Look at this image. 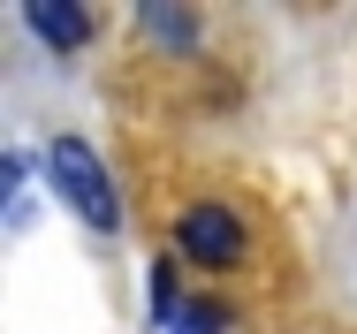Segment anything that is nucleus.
Masks as SVG:
<instances>
[{
    "instance_id": "obj_1",
    "label": "nucleus",
    "mask_w": 357,
    "mask_h": 334,
    "mask_svg": "<svg viewBox=\"0 0 357 334\" xmlns=\"http://www.w3.org/2000/svg\"><path fill=\"white\" fill-rule=\"evenodd\" d=\"M46 167H54V190L76 205V220H84V228H99V236H114V228H122V190H114L107 160H99L84 137H54Z\"/></svg>"
},
{
    "instance_id": "obj_2",
    "label": "nucleus",
    "mask_w": 357,
    "mask_h": 334,
    "mask_svg": "<svg viewBox=\"0 0 357 334\" xmlns=\"http://www.w3.org/2000/svg\"><path fill=\"white\" fill-rule=\"evenodd\" d=\"M175 243H183V259H198V266H236V259H243V220H236L228 205H190L183 228H175Z\"/></svg>"
},
{
    "instance_id": "obj_3",
    "label": "nucleus",
    "mask_w": 357,
    "mask_h": 334,
    "mask_svg": "<svg viewBox=\"0 0 357 334\" xmlns=\"http://www.w3.org/2000/svg\"><path fill=\"white\" fill-rule=\"evenodd\" d=\"M23 23H31V31H38L46 46H61V54L91 38V15H84L76 0H31V8H23Z\"/></svg>"
},
{
    "instance_id": "obj_4",
    "label": "nucleus",
    "mask_w": 357,
    "mask_h": 334,
    "mask_svg": "<svg viewBox=\"0 0 357 334\" xmlns=\"http://www.w3.org/2000/svg\"><path fill=\"white\" fill-rule=\"evenodd\" d=\"M144 31H152L160 46H198V15H190V8H160V0H152V8H144Z\"/></svg>"
},
{
    "instance_id": "obj_5",
    "label": "nucleus",
    "mask_w": 357,
    "mask_h": 334,
    "mask_svg": "<svg viewBox=\"0 0 357 334\" xmlns=\"http://www.w3.org/2000/svg\"><path fill=\"white\" fill-rule=\"evenodd\" d=\"M220 327H228V304H220V296H198V304L175 312V327H167V334H220Z\"/></svg>"
},
{
    "instance_id": "obj_6",
    "label": "nucleus",
    "mask_w": 357,
    "mask_h": 334,
    "mask_svg": "<svg viewBox=\"0 0 357 334\" xmlns=\"http://www.w3.org/2000/svg\"><path fill=\"white\" fill-rule=\"evenodd\" d=\"M152 319L175 327V266H152Z\"/></svg>"
}]
</instances>
